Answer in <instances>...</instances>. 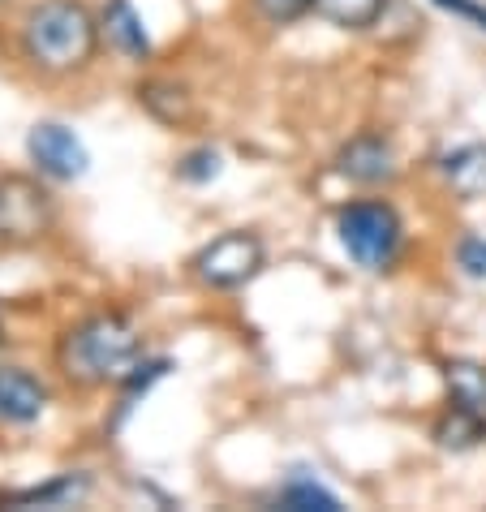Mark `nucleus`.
Listing matches in <instances>:
<instances>
[{
	"label": "nucleus",
	"mask_w": 486,
	"mask_h": 512,
	"mask_svg": "<svg viewBox=\"0 0 486 512\" xmlns=\"http://www.w3.org/2000/svg\"><path fill=\"white\" fill-rule=\"evenodd\" d=\"M310 9H314V0H259V13H263L267 22H276V26L297 22Z\"/></svg>",
	"instance_id": "nucleus-19"
},
{
	"label": "nucleus",
	"mask_w": 486,
	"mask_h": 512,
	"mask_svg": "<svg viewBox=\"0 0 486 512\" xmlns=\"http://www.w3.org/2000/svg\"><path fill=\"white\" fill-rule=\"evenodd\" d=\"M443 177L461 198L486 194V142H465L452 155H443Z\"/></svg>",
	"instance_id": "nucleus-10"
},
{
	"label": "nucleus",
	"mask_w": 486,
	"mask_h": 512,
	"mask_svg": "<svg viewBox=\"0 0 486 512\" xmlns=\"http://www.w3.org/2000/svg\"><path fill=\"white\" fill-rule=\"evenodd\" d=\"M61 362H65V375H74L82 383L125 379L138 362V327L125 315H95L65 336Z\"/></svg>",
	"instance_id": "nucleus-1"
},
{
	"label": "nucleus",
	"mask_w": 486,
	"mask_h": 512,
	"mask_svg": "<svg viewBox=\"0 0 486 512\" xmlns=\"http://www.w3.org/2000/svg\"><path fill=\"white\" fill-rule=\"evenodd\" d=\"M276 504L280 508H293V512H314V508H323V512H336L340 500L327 487H319V482H310V478H293L289 487H284L276 495Z\"/></svg>",
	"instance_id": "nucleus-16"
},
{
	"label": "nucleus",
	"mask_w": 486,
	"mask_h": 512,
	"mask_svg": "<svg viewBox=\"0 0 486 512\" xmlns=\"http://www.w3.org/2000/svg\"><path fill=\"white\" fill-rule=\"evenodd\" d=\"M177 173H181V181H194V186H207V181H216L220 177V155L216 151H190L185 160L177 164Z\"/></svg>",
	"instance_id": "nucleus-17"
},
{
	"label": "nucleus",
	"mask_w": 486,
	"mask_h": 512,
	"mask_svg": "<svg viewBox=\"0 0 486 512\" xmlns=\"http://www.w3.org/2000/svg\"><path fill=\"white\" fill-rule=\"evenodd\" d=\"M26 151H31V160L39 164V173L52 181H74L91 168V155L82 147V138L56 121H39L31 138H26Z\"/></svg>",
	"instance_id": "nucleus-6"
},
{
	"label": "nucleus",
	"mask_w": 486,
	"mask_h": 512,
	"mask_svg": "<svg viewBox=\"0 0 486 512\" xmlns=\"http://www.w3.org/2000/svg\"><path fill=\"white\" fill-rule=\"evenodd\" d=\"M48 405V388L22 366H0V418L5 422H35Z\"/></svg>",
	"instance_id": "nucleus-8"
},
{
	"label": "nucleus",
	"mask_w": 486,
	"mask_h": 512,
	"mask_svg": "<svg viewBox=\"0 0 486 512\" xmlns=\"http://www.w3.org/2000/svg\"><path fill=\"white\" fill-rule=\"evenodd\" d=\"M336 173L357 181V186H379V181H388L396 173V155L388 147V138H379V134L353 138L349 147H340V155H336Z\"/></svg>",
	"instance_id": "nucleus-7"
},
{
	"label": "nucleus",
	"mask_w": 486,
	"mask_h": 512,
	"mask_svg": "<svg viewBox=\"0 0 486 512\" xmlns=\"http://www.w3.org/2000/svg\"><path fill=\"white\" fill-rule=\"evenodd\" d=\"M104 26H108V39L125 56H134V61L151 56V35H147V26H142L138 9L130 5V0H108L104 5Z\"/></svg>",
	"instance_id": "nucleus-11"
},
{
	"label": "nucleus",
	"mask_w": 486,
	"mask_h": 512,
	"mask_svg": "<svg viewBox=\"0 0 486 512\" xmlns=\"http://www.w3.org/2000/svg\"><path fill=\"white\" fill-rule=\"evenodd\" d=\"M383 5L388 0H314V13L332 26H345V31H366L379 22Z\"/></svg>",
	"instance_id": "nucleus-14"
},
{
	"label": "nucleus",
	"mask_w": 486,
	"mask_h": 512,
	"mask_svg": "<svg viewBox=\"0 0 486 512\" xmlns=\"http://www.w3.org/2000/svg\"><path fill=\"white\" fill-rule=\"evenodd\" d=\"M56 220L52 194L31 177L0 181V237L5 241H35Z\"/></svg>",
	"instance_id": "nucleus-5"
},
{
	"label": "nucleus",
	"mask_w": 486,
	"mask_h": 512,
	"mask_svg": "<svg viewBox=\"0 0 486 512\" xmlns=\"http://www.w3.org/2000/svg\"><path fill=\"white\" fill-rule=\"evenodd\" d=\"M91 495V474H56L44 487H26V491H13L5 495V504H18V508H74L78 500Z\"/></svg>",
	"instance_id": "nucleus-9"
},
{
	"label": "nucleus",
	"mask_w": 486,
	"mask_h": 512,
	"mask_svg": "<svg viewBox=\"0 0 486 512\" xmlns=\"http://www.w3.org/2000/svg\"><path fill=\"white\" fill-rule=\"evenodd\" d=\"M138 95H142V104H147L151 117H160L164 125H177V121L190 117V95L181 87H173V82H147Z\"/></svg>",
	"instance_id": "nucleus-15"
},
{
	"label": "nucleus",
	"mask_w": 486,
	"mask_h": 512,
	"mask_svg": "<svg viewBox=\"0 0 486 512\" xmlns=\"http://www.w3.org/2000/svg\"><path fill=\"white\" fill-rule=\"evenodd\" d=\"M456 263H461V272L469 280H486V237H461Z\"/></svg>",
	"instance_id": "nucleus-18"
},
{
	"label": "nucleus",
	"mask_w": 486,
	"mask_h": 512,
	"mask_svg": "<svg viewBox=\"0 0 486 512\" xmlns=\"http://www.w3.org/2000/svg\"><path fill=\"white\" fill-rule=\"evenodd\" d=\"M435 5L456 13V18H465V22H474L478 31H486V5H474V0H435Z\"/></svg>",
	"instance_id": "nucleus-20"
},
{
	"label": "nucleus",
	"mask_w": 486,
	"mask_h": 512,
	"mask_svg": "<svg viewBox=\"0 0 486 512\" xmlns=\"http://www.w3.org/2000/svg\"><path fill=\"white\" fill-rule=\"evenodd\" d=\"M336 233L345 254L366 267V272H388L400 254V241H405V229H400V216L388 203H349L340 207L336 216Z\"/></svg>",
	"instance_id": "nucleus-3"
},
{
	"label": "nucleus",
	"mask_w": 486,
	"mask_h": 512,
	"mask_svg": "<svg viewBox=\"0 0 486 512\" xmlns=\"http://www.w3.org/2000/svg\"><path fill=\"white\" fill-rule=\"evenodd\" d=\"M443 379H448V392H452L456 405L486 414V366H478V362H448L443 366Z\"/></svg>",
	"instance_id": "nucleus-13"
},
{
	"label": "nucleus",
	"mask_w": 486,
	"mask_h": 512,
	"mask_svg": "<svg viewBox=\"0 0 486 512\" xmlns=\"http://www.w3.org/2000/svg\"><path fill=\"white\" fill-rule=\"evenodd\" d=\"M263 263H267V250L254 233H224L211 246L198 250L194 272L207 289H241V284H250L263 272Z\"/></svg>",
	"instance_id": "nucleus-4"
},
{
	"label": "nucleus",
	"mask_w": 486,
	"mask_h": 512,
	"mask_svg": "<svg viewBox=\"0 0 486 512\" xmlns=\"http://www.w3.org/2000/svg\"><path fill=\"white\" fill-rule=\"evenodd\" d=\"M486 439V414L478 409H465V405H452L448 414L435 422V444L443 452H469Z\"/></svg>",
	"instance_id": "nucleus-12"
},
{
	"label": "nucleus",
	"mask_w": 486,
	"mask_h": 512,
	"mask_svg": "<svg viewBox=\"0 0 486 512\" xmlns=\"http://www.w3.org/2000/svg\"><path fill=\"white\" fill-rule=\"evenodd\" d=\"M26 52L44 69H78L95 56L99 26L74 0H48L26 18Z\"/></svg>",
	"instance_id": "nucleus-2"
}]
</instances>
